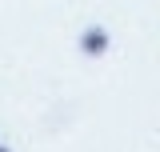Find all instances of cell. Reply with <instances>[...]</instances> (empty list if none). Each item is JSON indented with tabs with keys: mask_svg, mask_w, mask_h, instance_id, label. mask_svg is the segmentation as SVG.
<instances>
[{
	"mask_svg": "<svg viewBox=\"0 0 160 152\" xmlns=\"http://www.w3.org/2000/svg\"><path fill=\"white\" fill-rule=\"evenodd\" d=\"M80 52L84 56H104L108 52V32L104 28H84L80 32Z\"/></svg>",
	"mask_w": 160,
	"mask_h": 152,
	"instance_id": "6da1fadb",
	"label": "cell"
},
{
	"mask_svg": "<svg viewBox=\"0 0 160 152\" xmlns=\"http://www.w3.org/2000/svg\"><path fill=\"white\" fill-rule=\"evenodd\" d=\"M0 152H8V148H4V144H0Z\"/></svg>",
	"mask_w": 160,
	"mask_h": 152,
	"instance_id": "7a4b0ae2",
	"label": "cell"
}]
</instances>
